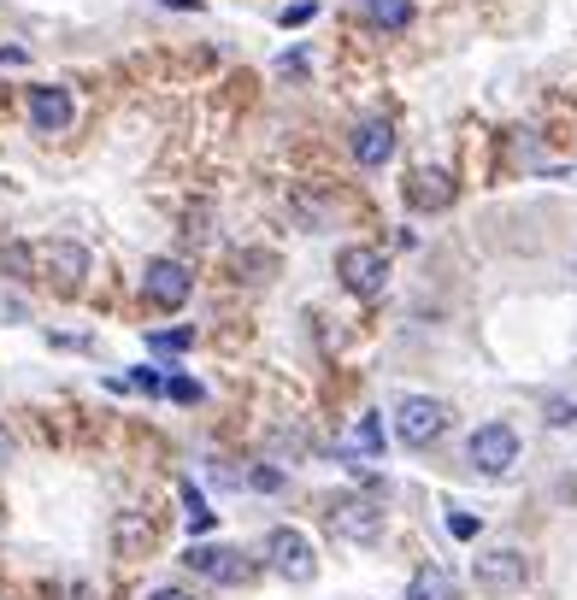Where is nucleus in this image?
I'll use <instances>...</instances> for the list:
<instances>
[{
    "label": "nucleus",
    "instance_id": "f257e3e1",
    "mask_svg": "<svg viewBox=\"0 0 577 600\" xmlns=\"http://www.w3.org/2000/svg\"><path fill=\"white\" fill-rule=\"evenodd\" d=\"M466 459H471V471H483V477H507L513 471V459H519L513 424H478L471 441H466Z\"/></svg>",
    "mask_w": 577,
    "mask_h": 600
},
{
    "label": "nucleus",
    "instance_id": "f03ea898",
    "mask_svg": "<svg viewBox=\"0 0 577 600\" xmlns=\"http://www.w3.org/2000/svg\"><path fill=\"white\" fill-rule=\"evenodd\" d=\"M443 430H448V406L431 401V394H406V401L395 406V436L406 441V448H431Z\"/></svg>",
    "mask_w": 577,
    "mask_h": 600
},
{
    "label": "nucleus",
    "instance_id": "7ed1b4c3",
    "mask_svg": "<svg viewBox=\"0 0 577 600\" xmlns=\"http://www.w3.org/2000/svg\"><path fill=\"white\" fill-rule=\"evenodd\" d=\"M265 565L277 571L283 582H313L318 577V554L301 530H271L265 536Z\"/></svg>",
    "mask_w": 577,
    "mask_h": 600
},
{
    "label": "nucleus",
    "instance_id": "20e7f679",
    "mask_svg": "<svg viewBox=\"0 0 577 600\" xmlns=\"http://www.w3.org/2000/svg\"><path fill=\"white\" fill-rule=\"evenodd\" d=\"M330 530L342 542H371L383 530V501L378 494H348V501L330 506Z\"/></svg>",
    "mask_w": 577,
    "mask_h": 600
},
{
    "label": "nucleus",
    "instance_id": "39448f33",
    "mask_svg": "<svg viewBox=\"0 0 577 600\" xmlns=\"http://www.w3.org/2000/svg\"><path fill=\"white\" fill-rule=\"evenodd\" d=\"M336 459L353 471H378L383 466V418H371V413L353 418L342 430V441H336Z\"/></svg>",
    "mask_w": 577,
    "mask_h": 600
},
{
    "label": "nucleus",
    "instance_id": "423d86ee",
    "mask_svg": "<svg viewBox=\"0 0 577 600\" xmlns=\"http://www.w3.org/2000/svg\"><path fill=\"white\" fill-rule=\"evenodd\" d=\"M336 271H342V283L360 301H378L383 283H389V265H383L378 248H342V253H336Z\"/></svg>",
    "mask_w": 577,
    "mask_h": 600
},
{
    "label": "nucleus",
    "instance_id": "0eeeda50",
    "mask_svg": "<svg viewBox=\"0 0 577 600\" xmlns=\"http://www.w3.org/2000/svg\"><path fill=\"white\" fill-rule=\"evenodd\" d=\"M183 565H189V571H200L207 582H242V577L253 571L242 547H225V542H195L189 554H183Z\"/></svg>",
    "mask_w": 577,
    "mask_h": 600
},
{
    "label": "nucleus",
    "instance_id": "6e6552de",
    "mask_svg": "<svg viewBox=\"0 0 577 600\" xmlns=\"http://www.w3.org/2000/svg\"><path fill=\"white\" fill-rule=\"evenodd\" d=\"M142 288H148V301L154 306H183L189 301V288H195V271L183 265V260H148V271H142Z\"/></svg>",
    "mask_w": 577,
    "mask_h": 600
},
{
    "label": "nucleus",
    "instance_id": "1a4fd4ad",
    "mask_svg": "<svg viewBox=\"0 0 577 600\" xmlns=\"http://www.w3.org/2000/svg\"><path fill=\"white\" fill-rule=\"evenodd\" d=\"M524 577H531V565H524L519 547H496V554H478V582L489 594H513L524 589Z\"/></svg>",
    "mask_w": 577,
    "mask_h": 600
},
{
    "label": "nucleus",
    "instance_id": "9d476101",
    "mask_svg": "<svg viewBox=\"0 0 577 600\" xmlns=\"http://www.w3.org/2000/svg\"><path fill=\"white\" fill-rule=\"evenodd\" d=\"M30 124H36V130H47V135H54V130H65V124H72V95H65V89H54V83L30 89Z\"/></svg>",
    "mask_w": 577,
    "mask_h": 600
},
{
    "label": "nucleus",
    "instance_id": "9b49d317",
    "mask_svg": "<svg viewBox=\"0 0 577 600\" xmlns=\"http://www.w3.org/2000/svg\"><path fill=\"white\" fill-rule=\"evenodd\" d=\"M389 153H395V124H389V118H366V124L353 130V160H360V165H383Z\"/></svg>",
    "mask_w": 577,
    "mask_h": 600
},
{
    "label": "nucleus",
    "instance_id": "f8f14e48",
    "mask_svg": "<svg viewBox=\"0 0 577 600\" xmlns=\"http://www.w3.org/2000/svg\"><path fill=\"white\" fill-rule=\"evenodd\" d=\"M413 200H418V207H448V200H454V183H448V171H431V165H418V171H413Z\"/></svg>",
    "mask_w": 577,
    "mask_h": 600
},
{
    "label": "nucleus",
    "instance_id": "ddd939ff",
    "mask_svg": "<svg viewBox=\"0 0 577 600\" xmlns=\"http://www.w3.org/2000/svg\"><path fill=\"white\" fill-rule=\"evenodd\" d=\"M406 600H454V577L443 565H424V571L406 582Z\"/></svg>",
    "mask_w": 577,
    "mask_h": 600
},
{
    "label": "nucleus",
    "instance_id": "4468645a",
    "mask_svg": "<svg viewBox=\"0 0 577 600\" xmlns=\"http://www.w3.org/2000/svg\"><path fill=\"white\" fill-rule=\"evenodd\" d=\"M47 265L59 271L65 288H72V283H83V271H89V253H83L77 242H54V248H47Z\"/></svg>",
    "mask_w": 577,
    "mask_h": 600
},
{
    "label": "nucleus",
    "instance_id": "2eb2a0df",
    "mask_svg": "<svg viewBox=\"0 0 577 600\" xmlns=\"http://www.w3.org/2000/svg\"><path fill=\"white\" fill-rule=\"evenodd\" d=\"M366 12L383 30H406V24H413V0H366Z\"/></svg>",
    "mask_w": 577,
    "mask_h": 600
},
{
    "label": "nucleus",
    "instance_id": "dca6fc26",
    "mask_svg": "<svg viewBox=\"0 0 577 600\" xmlns=\"http://www.w3.org/2000/svg\"><path fill=\"white\" fill-rule=\"evenodd\" d=\"M183 501H189V536H207V530H213V506L200 501L195 489H183Z\"/></svg>",
    "mask_w": 577,
    "mask_h": 600
},
{
    "label": "nucleus",
    "instance_id": "f3484780",
    "mask_svg": "<svg viewBox=\"0 0 577 600\" xmlns=\"http://www.w3.org/2000/svg\"><path fill=\"white\" fill-rule=\"evenodd\" d=\"M189 330H154V336H148V348H154V353H183V348H189Z\"/></svg>",
    "mask_w": 577,
    "mask_h": 600
},
{
    "label": "nucleus",
    "instance_id": "a211bd4d",
    "mask_svg": "<svg viewBox=\"0 0 577 600\" xmlns=\"http://www.w3.org/2000/svg\"><path fill=\"white\" fill-rule=\"evenodd\" d=\"M165 394H172V401H200L195 377H172V383H165Z\"/></svg>",
    "mask_w": 577,
    "mask_h": 600
},
{
    "label": "nucleus",
    "instance_id": "6ab92c4d",
    "mask_svg": "<svg viewBox=\"0 0 577 600\" xmlns=\"http://www.w3.org/2000/svg\"><path fill=\"white\" fill-rule=\"evenodd\" d=\"M448 530H454L460 542H471V536H478V519H471V512H454V519H448Z\"/></svg>",
    "mask_w": 577,
    "mask_h": 600
},
{
    "label": "nucleus",
    "instance_id": "aec40b11",
    "mask_svg": "<svg viewBox=\"0 0 577 600\" xmlns=\"http://www.w3.org/2000/svg\"><path fill=\"white\" fill-rule=\"evenodd\" d=\"M130 383H135V389H148V394H154V389H160V371H148V366H142V371H135V377H130Z\"/></svg>",
    "mask_w": 577,
    "mask_h": 600
},
{
    "label": "nucleus",
    "instance_id": "412c9836",
    "mask_svg": "<svg viewBox=\"0 0 577 600\" xmlns=\"http://www.w3.org/2000/svg\"><path fill=\"white\" fill-rule=\"evenodd\" d=\"M253 483H260V489H277L283 477H277V466H260V471H253Z\"/></svg>",
    "mask_w": 577,
    "mask_h": 600
},
{
    "label": "nucleus",
    "instance_id": "4be33fe9",
    "mask_svg": "<svg viewBox=\"0 0 577 600\" xmlns=\"http://www.w3.org/2000/svg\"><path fill=\"white\" fill-rule=\"evenodd\" d=\"M148 600H195V594H183V589H154Z\"/></svg>",
    "mask_w": 577,
    "mask_h": 600
},
{
    "label": "nucleus",
    "instance_id": "5701e85b",
    "mask_svg": "<svg viewBox=\"0 0 577 600\" xmlns=\"http://www.w3.org/2000/svg\"><path fill=\"white\" fill-rule=\"evenodd\" d=\"M7 459H12V441H7V436H0V466H7Z\"/></svg>",
    "mask_w": 577,
    "mask_h": 600
},
{
    "label": "nucleus",
    "instance_id": "b1692460",
    "mask_svg": "<svg viewBox=\"0 0 577 600\" xmlns=\"http://www.w3.org/2000/svg\"><path fill=\"white\" fill-rule=\"evenodd\" d=\"M165 7H177V12H183V7H195V0H165Z\"/></svg>",
    "mask_w": 577,
    "mask_h": 600
},
{
    "label": "nucleus",
    "instance_id": "393cba45",
    "mask_svg": "<svg viewBox=\"0 0 577 600\" xmlns=\"http://www.w3.org/2000/svg\"><path fill=\"white\" fill-rule=\"evenodd\" d=\"M571 271H577V265H571Z\"/></svg>",
    "mask_w": 577,
    "mask_h": 600
}]
</instances>
